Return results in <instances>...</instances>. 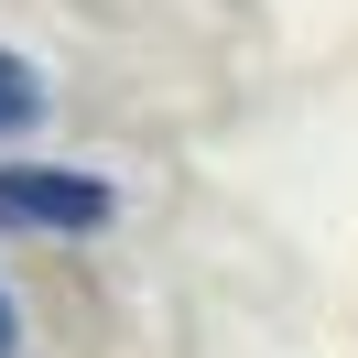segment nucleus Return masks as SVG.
I'll list each match as a JSON object with an SVG mask.
<instances>
[{
	"label": "nucleus",
	"mask_w": 358,
	"mask_h": 358,
	"mask_svg": "<svg viewBox=\"0 0 358 358\" xmlns=\"http://www.w3.org/2000/svg\"><path fill=\"white\" fill-rule=\"evenodd\" d=\"M109 217H120L109 174H76V163H11L0 174V228H22V239H87Z\"/></svg>",
	"instance_id": "nucleus-1"
},
{
	"label": "nucleus",
	"mask_w": 358,
	"mask_h": 358,
	"mask_svg": "<svg viewBox=\"0 0 358 358\" xmlns=\"http://www.w3.org/2000/svg\"><path fill=\"white\" fill-rule=\"evenodd\" d=\"M0 358H22V315H11V293H0Z\"/></svg>",
	"instance_id": "nucleus-3"
},
{
	"label": "nucleus",
	"mask_w": 358,
	"mask_h": 358,
	"mask_svg": "<svg viewBox=\"0 0 358 358\" xmlns=\"http://www.w3.org/2000/svg\"><path fill=\"white\" fill-rule=\"evenodd\" d=\"M44 109H55V87H44V66H33V55H11V44H0V141H22V131H44Z\"/></svg>",
	"instance_id": "nucleus-2"
}]
</instances>
